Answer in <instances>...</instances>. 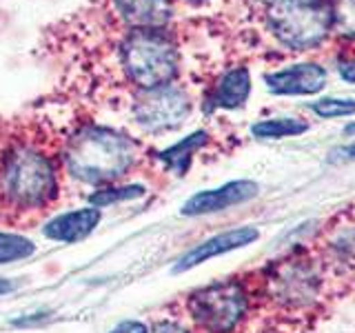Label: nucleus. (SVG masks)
Wrapping results in <instances>:
<instances>
[{"instance_id":"f257e3e1","label":"nucleus","mask_w":355,"mask_h":333,"mask_svg":"<svg viewBox=\"0 0 355 333\" xmlns=\"http://www.w3.org/2000/svg\"><path fill=\"white\" fill-rule=\"evenodd\" d=\"M258 278L260 280H253L255 296L282 316H304L313 311L331 280L315 249L288 251L260 271Z\"/></svg>"},{"instance_id":"f03ea898","label":"nucleus","mask_w":355,"mask_h":333,"mask_svg":"<svg viewBox=\"0 0 355 333\" xmlns=\"http://www.w3.org/2000/svg\"><path fill=\"white\" fill-rule=\"evenodd\" d=\"M138 160L129 136L109 127H83L64 147V166L85 185H111L125 178Z\"/></svg>"},{"instance_id":"7ed1b4c3","label":"nucleus","mask_w":355,"mask_h":333,"mask_svg":"<svg viewBox=\"0 0 355 333\" xmlns=\"http://www.w3.org/2000/svg\"><path fill=\"white\" fill-rule=\"evenodd\" d=\"M60 191L58 164L33 144H14L0 160V203L11 211H38Z\"/></svg>"},{"instance_id":"20e7f679","label":"nucleus","mask_w":355,"mask_h":333,"mask_svg":"<svg viewBox=\"0 0 355 333\" xmlns=\"http://www.w3.org/2000/svg\"><path fill=\"white\" fill-rule=\"evenodd\" d=\"M255 305L253 282L229 278L187 296V314L200 333H238Z\"/></svg>"},{"instance_id":"39448f33","label":"nucleus","mask_w":355,"mask_h":333,"mask_svg":"<svg viewBox=\"0 0 355 333\" xmlns=\"http://www.w3.org/2000/svg\"><path fill=\"white\" fill-rule=\"evenodd\" d=\"M120 65L129 83L151 92L173 83L180 56L171 36L162 29H131L120 44Z\"/></svg>"},{"instance_id":"423d86ee","label":"nucleus","mask_w":355,"mask_h":333,"mask_svg":"<svg viewBox=\"0 0 355 333\" xmlns=\"http://www.w3.org/2000/svg\"><path fill=\"white\" fill-rule=\"evenodd\" d=\"M266 25L288 49H313L329 36L333 14L329 0H269Z\"/></svg>"},{"instance_id":"0eeeda50","label":"nucleus","mask_w":355,"mask_h":333,"mask_svg":"<svg viewBox=\"0 0 355 333\" xmlns=\"http://www.w3.org/2000/svg\"><path fill=\"white\" fill-rule=\"evenodd\" d=\"M191 114V100L180 87H160L142 92L133 105V118L147 131H169L180 127Z\"/></svg>"},{"instance_id":"6e6552de","label":"nucleus","mask_w":355,"mask_h":333,"mask_svg":"<svg viewBox=\"0 0 355 333\" xmlns=\"http://www.w3.org/2000/svg\"><path fill=\"white\" fill-rule=\"evenodd\" d=\"M315 251L331 278L355 282V211L347 209L329 222Z\"/></svg>"},{"instance_id":"1a4fd4ad","label":"nucleus","mask_w":355,"mask_h":333,"mask_svg":"<svg viewBox=\"0 0 355 333\" xmlns=\"http://www.w3.org/2000/svg\"><path fill=\"white\" fill-rule=\"evenodd\" d=\"M260 191V187L251 180H233L218 189H209V191H200L191 196L182 205V216H207L218 214L222 209L236 207L242 203H249Z\"/></svg>"},{"instance_id":"9d476101","label":"nucleus","mask_w":355,"mask_h":333,"mask_svg":"<svg viewBox=\"0 0 355 333\" xmlns=\"http://www.w3.org/2000/svg\"><path fill=\"white\" fill-rule=\"evenodd\" d=\"M264 83L269 87V92L277 96H313L324 89L327 71L315 62H302L266 74Z\"/></svg>"},{"instance_id":"9b49d317","label":"nucleus","mask_w":355,"mask_h":333,"mask_svg":"<svg viewBox=\"0 0 355 333\" xmlns=\"http://www.w3.org/2000/svg\"><path fill=\"white\" fill-rule=\"evenodd\" d=\"M258 238H260V231L255 227H236V229H229L225 233H218V236L200 242L198 247H193L189 253H184L182 258L178 260V264L173 266V273L189 271V269H193V266L202 264L211 258H218V255H222V253L247 247V244L255 242Z\"/></svg>"},{"instance_id":"f8f14e48","label":"nucleus","mask_w":355,"mask_h":333,"mask_svg":"<svg viewBox=\"0 0 355 333\" xmlns=\"http://www.w3.org/2000/svg\"><path fill=\"white\" fill-rule=\"evenodd\" d=\"M100 209L96 207H85V209H73V211H64L51 218L47 225H44V236L53 242H80L87 236H92L94 229L100 225Z\"/></svg>"},{"instance_id":"ddd939ff","label":"nucleus","mask_w":355,"mask_h":333,"mask_svg":"<svg viewBox=\"0 0 355 333\" xmlns=\"http://www.w3.org/2000/svg\"><path fill=\"white\" fill-rule=\"evenodd\" d=\"M120 20L131 29H162L173 18L169 0H111Z\"/></svg>"},{"instance_id":"4468645a","label":"nucleus","mask_w":355,"mask_h":333,"mask_svg":"<svg viewBox=\"0 0 355 333\" xmlns=\"http://www.w3.org/2000/svg\"><path fill=\"white\" fill-rule=\"evenodd\" d=\"M251 94V76L247 67H233L216 85V92L211 96V105L220 109H236L247 103Z\"/></svg>"},{"instance_id":"2eb2a0df","label":"nucleus","mask_w":355,"mask_h":333,"mask_svg":"<svg viewBox=\"0 0 355 333\" xmlns=\"http://www.w3.org/2000/svg\"><path fill=\"white\" fill-rule=\"evenodd\" d=\"M309 129V125L302 118H266L255 122L251 127V133L255 138L262 140H277V138H288V136H300Z\"/></svg>"},{"instance_id":"dca6fc26","label":"nucleus","mask_w":355,"mask_h":333,"mask_svg":"<svg viewBox=\"0 0 355 333\" xmlns=\"http://www.w3.org/2000/svg\"><path fill=\"white\" fill-rule=\"evenodd\" d=\"M36 253V244L20 233L0 231V264H11L18 260H27Z\"/></svg>"},{"instance_id":"f3484780","label":"nucleus","mask_w":355,"mask_h":333,"mask_svg":"<svg viewBox=\"0 0 355 333\" xmlns=\"http://www.w3.org/2000/svg\"><path fill=\"white\" fill-rule=\"evenodd\" d=\"M205 142H207V133L205 131H196L193 136H189L182 142H178L175 147L166 149L162 153V160L169 162V166H173V169H178V171L182 173L187 169L189 160H191V153L198 151Z\"/></svg>"},{"instance_id":"a211bd4d","label":"nucleus","mask_w":355,"mask_h":333,"mask_svg":"<svg viewBox=\"0 0 355 333\" xmlns=\"http://www.w3.org/2000/svg\"><path fill=\"white\" fill-rule=\"evenodd\" d=\"M331 14H333V27L342 36L355 38V0H329Z\"/></svg>"},{"instance_id":"6ab92c4d","label":"nucleus","mask_w":355,"mask_h":333,"mask_svg":"<svg viewBox=\"0 0 355 333\" xmlns=\"http://www.w3.org/2000/svg\"><path fill=\"white\" fill-rule=\"evenodd\" d=\"M313 114L320 118H344L355 114V100L351 98H322L311 105Z\"/></svg>"},{"instance_id":"aec40b11","label":"nucleus","mask_w":355,"mask_h":333,"mask_svg":"<svg viewBox=\"0 0 355 333\" xmlns=\"http://www.w3.org/2000/svg\"><path fill=\"white\" fill-rule=\"evenodd\" d=\"M142 196V187H107V189H100L92 196V207L96 209H103L111 203H118V200H131V198H138Z\"/></svg>"},{"instance_id":"412c9836","label":"nucleus","mask_w":355,"mask_h":333,"mask_svg":"<svg viewBox=\"0 0 355 333\" xmlns=\"http://www.w3.org/2000/svg\"><path fill=\"white\" fill-rule=\"evenodd\" d=\"M109 333H149V327L140 320H122Z\"/></svg>"},{"instance_id":"4be33fe9","label":"nucleus","mask_w":355,"mask_h":333,"mask_svg":"<svg viewBox=\"0 0 355 333\" xmlns=\"http://www.w3.org/2000/svg\"><path fill=\"white\" fill-rule=\"evenodd\" d=\"M149 333H193V331H191V329H187V327H182L180 322L162 320V322H158L155 327H151Z\"/></svg>"},{"instance_id":"5701e85b","label":"nucleus","mask_w":355,"mask_h":333,"mask_svg":"<svg viewBox=\"0 0 355 333\" xmlns=\"http://www.w3.org/2000/svg\"><path fill=\"white\" fill-rule=\"evenodd\" d=\"M331 160H336V162H340V160H355V142L347 144V147L336 149V151L331 153Z\"/></svg>"},{"instance_id":"b1692460","label":"nucleus","mask_w":355,"mask_h":333,"mask_svg":"<svg viewBox=\"0 0 355 333\" xmlns=\"http://www.w3.org/2000/svg\"><path fill=\"white\" fill-rule=\"evenodd\" d=\"M340 76H342V80H347L351 85H355V60H349V62H342L340 67Z\"/></svg>"},{"instance_id":"393cba45","label":"nucleus","mask_w":355,"mask_h":333,"mask_svg":"<svg viewBox=\"0 0 355 333\" xmlns=\"http://www.w3.org/2000/svg\"><path fill=\"white\" fill-rule=\"evenodd\" d=\"M16 282L14 280H9V278H0V296H7L11 291H16Z\"/></svg>"},{"instance_id":"a878e982","label":"nucleus","mask_w":355,"mask_h":333,"mask_svg":"<svg viewBox=\"0 0 355 333\" xmlns=\"http://www.w3.org/2000/svg\"><path fill=\"white\" fill-rule=\"evenodd\" d=\"M344 133H349V136H353V133H355V125H349V127H344Z\"/></svg>"}]
</instances>
